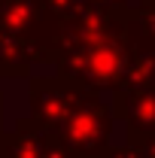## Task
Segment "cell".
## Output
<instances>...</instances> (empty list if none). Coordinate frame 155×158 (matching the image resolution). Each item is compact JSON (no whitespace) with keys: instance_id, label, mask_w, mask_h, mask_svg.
<instances>
[{"instance_id":"cell-1","label":"cell","mask_w":155,"mask_h":158,"mask_svg":"<svg viewBox=\"0 0 155 158\" xmlns=\"http://www.w3.org/2000/svg\"><path fill=\"white\" fill-rule=\"evenodd\" d=\"M88 70L97 79H110L119 70V52L113 46H91V55H88Z\"/></svg>"}]
</instances>
